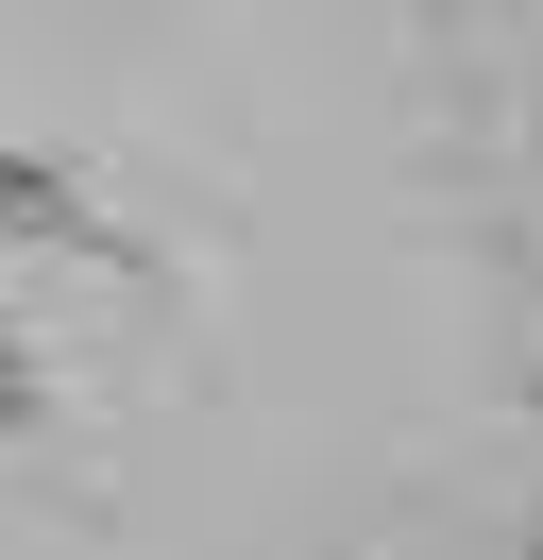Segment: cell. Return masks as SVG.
Returning <instances> with one entry per match:
<instances>
[{
  "mask_svg": "<svg viewBox=\"0 0 543 560\" xmlns=\"http://www.w3.org/2000/svg\"><path fill=\"white\" fill-rule=\"evenodd\" d=\"M0 408H18V424L51 408V390H34V357H18V323H0Z\"/></svg>",
  "mask_w": 543,
  "mask_h": 560,
  "instance_id": "1",
  "label": "cell"
}]
</instances>
